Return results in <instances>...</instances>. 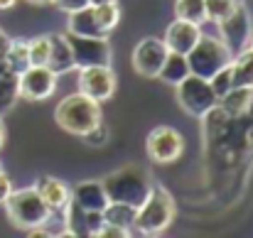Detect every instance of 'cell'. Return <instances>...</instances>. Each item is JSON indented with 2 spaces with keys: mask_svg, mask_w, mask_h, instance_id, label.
I'll return each instance as SVG.
<instances>
[{
  "mask_svg": "<svg viewBox=\"0 0 253 238\" xmlns=\"http://www.w3.org/2000/svg\"><path fill=\"white\" fill-rule=\"evenodd\" d=\"M103 189L108 194V201H121L138 209L148 199L153 189V179L148 169H143L140 164H126L103 179Z\"/></svg>",
  "mask_w": 253,
  "mask_h": 238,
  "instance_id": "1",
  "label": "cell"
},
{
  "mask_svg": "<svg viewBox=\"0 0 253 238\" xmlns=\"http://www.w3.org/2000/svg\"><path fill=\"white\" fill-rule=\"evenodd\" d=\"M2 206H5V214H7L10 224L15 229H22V231L42 229L49 221V216H52L49 206L44 204V199L37 194L35 187L12 189Z\"/></svg>",
  "mask_w": 253,
  "mask_h": 238,
  "instance_id": "2",
  "label": "cell"
},
{
  "mask_svg": "<svg viewBox=\"0 0 253 238\" xmlns=\"http://www.w3.org/2000/svg\"><path fill=\"white\" fill-rule=\"evenodd\" d=\"M54 120H57V125L64 133L82 138L96 123H101V103L84 96L82 91L72 93V96H67V98H62L57 103Z\"/></svg>",
  "mask_w": 253,
  "mask_h": 238,
  "instance_id": "3",
  "label": "cell"
},
{
  "mask_svg": "<svg viewBox=\"0 0 253 238\" xmlns=\"http://www.w3.org/2000/svg\"><path fill=\"white\" fill-rule=\"evenodd\" d=\"M172 219H174V199L169 197V192L165 187L153 184L148 199L138 206L133 229H138L145 236H155V234H163L168 229L172 224Z\"/></svg>",
  "mask_w": 253,
  "mask_h": 238,
  "instance_id": "4",
  "label": "cell"
},
{
  "mask_svg": "<svg viewBox=\"0 0 253 238\" xmlns=\"http://www.w3.org/2000/svg\"><path fill=\"white\" fill-rule=\"evenodd\" d=\"M231 59L234 54L229 52V47L219 37H207V35H202L199 42L187 52L189 74H197L202 79H211L221 67L231 64Z\"/></svg>",
  "mask_w": 253,
  "mask_h": 238,
  "instance_id": "5",
  "label": "cell"
},
{
  "mask_svg": "<svg viewBox=\"0 0 253 238\" xmlns=\"http://www.w3.org/2000/svg\"><path fill=\"white\" fill-rule=\"evenodd\" d=\"M177 103L187 116L204 118L219 106V96L214 93L209 79H202L197 74H187L177 83Z\"/></svg>",
  "mask_w": 253,
  "mask_h": 238,
  "instance_id": "6",
  "label": "cell"
},
{
  "mask_svg": "<svg viewBox=\"0 0 253 238\" xmlns=\"http://www.w3.org/2000/svg\"><path fill=\"white\" fill-rule=\"evenodd\" d=\"M67 42L72 47V57H74V67L84 69V67H111L113 52L106 37H82V35H72L64 32Z\"/></svg>",
  "mask_w": 253,
  "mask_h": 238,
  "instance_id": "7",
  "label": "cell"
},
{
  "mask_svg": "<svg viewBox=\"0 0 253 238\" xmlns=\"http://www.w3.org/2000/svg\"><path fill=\"white\" fill-rule=\"evenodd\" d=\"M216 25H219V32H221V42L229 47L231 54H239V52H244L249 47L253 32H251V17H249V10L244 7V2H239L236 10L229 17H224L221 22H216Z\"/></svg>",
  "mask_w": 253,
  "mask_h": 238,
  "instance_id": "8",
  "label": "cell"
},
{
  "mask_svg": "<svg viewBox=\"0 0 253 238\" xmlns=\"http://www.w3.org/2000/svg\"><path fill=\"white\" fill-rule=\"evenodd\" d=\"M148 155L158 164H169L182 155L184 150V138L179 135V130H174L172 125H158L155 130H150L148 140H145Z\"/></svg>",
  "mask_w": 253,
  "mask_h": 238,
  "instance_id": "9",
  "label": "cell"
},
{
  "mask_svg": "<svg viewBox=\"0 0 253 238\" xmlns=\"http://www.w3.org/2000/svg\"><path fill=\"white\" fill-rule=\"evenodd\" d=\"M57 88V74L49 67H35L30 64L17 77V93L27 101H44Z\"/></svg>",
  "mask_w": 253,
  "mask_h": 238,
  "instance_id": "10",
  "label": "cell"
},
{
  "mask_svg": "<svg viewBox=\"0 0 253 238\" xmlns=\"http://www.w3.org/2000/svg\"><path fill=\"white\" fill-rule=\"evenodd\" d=\"M168 57V47L163 40L158 37H145L135 44L133 49V69L140 74V77H148V79H155L163 69V62Z\"/></svg>",
  "mask_w": 253,
  "mask_h": 238,
  "instance_id": "11",
  "label": "cell"
},
{
  "mask_svg": "<svg viewBox=\"0 0 253 238\" xmlns=\"http://www.w3.org/2000/svg\"><path fill=\"white\" fill-rule=\"evenodd\" d=\"M79 91L93 98V101H106L116 91V74L111 67H84L79 69Z\"/></svg>",
  "mask_w": 253,
  "mask_h": 238,
  "instance_id": "12",
  "label": "cell"
},
{
  "mask_svg": "<svg viewBox=\"0 0 253 238\" xmlns=\"http://www.w3.org/2000/svg\"><path fill=\"white\" fill-rule=\"evenodd\" d=\"M62 211H64V226L69 236H98V229L103 226L101 211H86L72 199Z\"/></svg>",
  "mask_w": 253,
  "mask_h": 238,
  "instance_id": "13",
  "label": "cell"
},
{
  "mask_svg": "<svg viewBox=\"0 0 253 238\" xmlns=\"http://www.w3.org/2000/svg\"><path fill=\"white\" fill-rule=\"evenodd\" d=\"M202 37V30L199 25L194 22H187V20H174L165 27V35H163V42L168 47V52H177V54H187Z\"/></svg>",
  "mask_w": 253,
  "mask_h": 238,
  "instance_id": "14",
  "label": "cell"
},
{
  "mask_svg": "<svg viewBox=\"0 0 253 238\" xmlns=\"http://www.w3.org/2000/svg\"><path fill=\"white\" fill-rule=\"evenodd\" d=\"M35 189H37V194L44 199V204L49 206L52 214H54V211H62V209L67 206V201L72 199V189H69L62 179L49 177V174H40L37 182H35Z\"/></svg>",
  "mask_w": 253,
  "mask_h": 238,
  "instance_id": "15",
  "label": "cell"
},
{
  "mask_svg": "<svg viewBox=\"0 0 253 238\" xmlns=\"http://www.w3.org/2000/svg\"><path fill=\"white\" fill-rule=\"evenodd\" d=\"M72 201H77L86 211H103L106 204H108V194L103 189V182L86 179L72 189Z\"/></svg>",
  "mask_w": 253,
  "mask_h": 238,
  "instance_id": "16",
  "label": "cell"
},
{
  "mask_svg": "<svg viewBox=\"0 0 253 238\" xmlns=\"http://www.w3.org/2000/svg\"><path fill=\"white\" fill-rule=\"evenodd\" d=\"M47 67L62 77V74H69L74 67V57H72V47L67 42V35H52L49 37V59H47Z\"/></svg>",
  "mask_w": 253,
  "mask_h": 238,
  "instance_id": "17",
  "label": "cell"
},
{
  "mask_svg": "<svg viewBox=\"0 0 253 238\" xmlns=\"http://www.w3.org/2000/svg\"><path fill=\"white\" fill-rule=\"evenodd\" d=\"M253 103V88L251 86H234L219 98V111L229 118H241Z\"/></svg>",
  "mask_w": 253,
  "mask_h": 238,
  "instance_id": "18",
  "label": "cell"
},
{
  "mask_svg": "<svg viewBox=\"0 0 253 238\" xmlns=\"http://www.w3.org/2000/svg\"><path fill=\"white\" fill-rule=\"evenodd\" d=\"M67 32H72V35H82V37H108V35L101 30V25H98V20H96L91 5H86V7H82V10L69 12Z\"/></svg>",
  "mask_w": 253,
  "mask_h": 238,
  "instance_id": "19",
  "label": "cell"
},
{
  "mask_svg": "<svg viewBox=\"0 0 253 238\" xmlns=\"http://www.w3.org/2000/svg\"><path fill=\"white\" fill-rule=\"evenodd\" d=\"M30 40H22V37H17V40H7V44H5V49H2V54H5V62H7V69L15 74V77H20L27 67H30Z\"/></svg>",
  "mask_w": 253,
  "mask_h": 238,
  "instance_id": "20",
  "label": "cell"
},
{
  "mask_svg": "<svg viewBox=\"0 0 253 238\" xmlns=\"http://www.w3.org/2000/svg\"><path fill=\"white\" fill-rule=\"evenodd\" d=\"M189 74V64H187V54H177V52H168L163 69L158 74V79H163L169 86H177L179 81Z\"/></svg>",
  "mask_w": 253,
  "mask_h": 238,
  "instance_id": "21",
  "label": "cell"
},
{
  "mask_svg": "<svg viewBox=\"0 0 253 238\" xmlns=\"http://www.w3.org/2000/svg\"><path fill=\"white\" fill-rule=\"evenodd\" d=\"M135 214H138L135 206H128V204H121V201H108L106 209L101 211V216H103L106 224H116V226L128 229V231L135 224Z\"/></svg>",
  "mask_w": 253,
  "mask_h": 238,
  "instance_id": "22",
  "label": "cell"
},
{
  "mask_svg": "<svg viewBox=\"0 0 253 238\" xmlns=\"http://www.w3.org/2000/svg\"><path fill=\"white\" fill-rule=\"evenodd\" d=\"M231 72H234V86H251L253 88V49L251 47H246L244 52L234 54Z\"/></svg>",
  "mask_w": 253,
  "mask_h": 238,
  "instance_id": "23",
  "label": "cell"
},
{
  "mask_svg": "<svg viewBox=\"0 0 253 238\" xmlns=\"http://www.w3.org/2000/svg\"><path fill=\"white\" fill-rule=\"evenodd\" d=\"M174 15H177L179 20H187V22L202 25V22L207 20L204 0H174Z\"/></svg>",
  "mask_w": 253,
  "mask_h": 238,
  "instance_id": "24",
  "label": "cell"
},
{
  "mask_svg": "<svg viewBox=\"0 0 253 238\" xmlns=\"http://www.w3.org/2000/svg\"><path fill=\"white\" fill-rule=\"evenodd\" d=\"M91 7H93V15H96V20H98L101 30L108 35V32L118 25V20H121L118 0H116V2H106V5H91Z\"/></svg>",
  "mask_w": 253,
  "mask_h": 238,
  "instance_id": "25",
  "label": "cell"
},
{
  "mask_svg": "<svg viewBox=\"0 0 253 238\" xmlns=\"http://www.w3.org/2000/svg\"><path fill=\"white\" fill-rule=\"evenodd\" d=\"M241 0H204V12H207V20H214V22H221L224 17H229L236 5Z\"/></svg>",
  "mask_w": 253,
  "mask_h": 238,
  "instance_id": "26",
  "label": "cell"
},
{
  "mask_svg": "<svg viewBox=\"0 0 253 238\" xmlns=\"http://www.w3.org/2000/svg\"><path fill=\"white\" fill-rule=\"evenodd\" d=\"M17 77L12 79H0V116H5L15 103H17Z\"/></svg>",
  "mask_w": 253,
  "mask_h": 238,
  "instance_id": "27",
  "label": "cell"
},
{
  "mask_svg": "<svg viewBox=\"0 0 253 238\" xmlns=\"http://www.w3.org/2000/svg\"><path fill=\"white\" fill-rule=\"evenodd\" d=\"M30 64L35 67H47L49 59V37H35L30 40Z\"/></svg>",
  "mask_w": 253,
  "mask_h": 238,
  "instance_id": "28",
  "label": "cell"
},
{
  "mask_svg": "<svg viewBox=\"0 0 253 238\" xmlns=\"http://www.w3.org/2000/svg\"><path fill=\"white\" fill-rule=\"evenodd\" d=\"M209 83H211V88H214V93L221 98L226 91H231L234 88V72H231V64H226V67H221L211 79H209Z\"/></svg>",
  "mask_w": 253,
  "mask_h": 238,
  "instance_id": "29",
  "label": "cell"
},
{
  "mask_svg": "<svg viewBox=\"0 0 253 238\" xmlns=\"http://www.w3.org/2000/svg\"><path fill=\"white\" fill-rule=\"evenodd\" d=\"M82 140H84L86 145H91V148H103V145L108 143V128H106L103 120H101V123H96L86 135H82Z\"/></svg>",
  "mask_w": 253,
  "mask_h": 238,
  "instance_id": "30",
  "label": "cell"
},
{
  "mask_svg": "<svg viewBox=\"0 0 253 238\" xmlns=\"http://www.w3.org/2000/svg\"><path fill=\"white\" fill-rule=\"evenodd\" d=\"M126 236H130V231L128 229H121L116 224H106L103 221V226L98 229V238H126Z\"/></svg>",
  "mask_w": 253,
  "mask_h": 238,
  "instance_id": "31",
  "label": "cell"
},
{
  "mask_svg": "<svg viewBox=\"0 0 253 238\" xmlns=\"http://www.w3.org/2000/svg\"><path fill=\"white\" fill-rule=\"evenodd\" d=\"M59 10H64V12H74V10H82L88 5V0H52Z\"/></svg>",
  "mask_w": 253,
  "mask_h": 238,
  "instance_id": "32",
  "label": "cell"
},
{
  "mask_svg": "<svg viewBox=\"0 0 253 238\" xmlns=\"http://www.w3.org/2000/svg\"><path fill=\"white\" fill-rule=\"evenodd\" d=\"M10 192H12V182H10V177L2 172V167H0V206L5 204V199L10 197Z\"/></svg>",
  "mask_w": 253,
  "mask_h": 238,
  "instance_id": "33",
  "label": "cell"
},
{
  "mask_svg": "<svg viewBox=\"0 0 253 238\" xmlns=\"http://www.w3.org/2000/svg\"><path fill=\"white\" fill-rule=\"evenodd\" d=\"M15 74L7 69V62H5V54H2V49H0V79H12Z\"/></svg>",
  "mask_w": 253,
  "mask_h": 238,
  "instance_id": "34",
  "label": "cell"
},
{
  "mask_svg": "<svg viewBox=\"0 0 253 238\" xmlns=\"http://www.w3.org/2000/svg\"><path fill=\"white\" fill-rule=\"evenodd\" d=\"M15 2H17V0H0V12H5V10L15 7Z\"/></svg>",
  "mask_w": 253,
  "mask_h": 238,
  "instance_id": "35",
  "label": "cell"
},
{
  "mask_svg": "<svg viewBox=\"0 0 253 238\" xmlns=\"http://www.w3.org/2000/svg\"><path fill=\"white\" fill-rule=\"evenodd\" d=\"M5 145V123H2V116H0V150Z\"/></svg>",
  "mask_w": 253,
  "mask_h": 238,
  "instance_id": "36",
  "label": "cell"
},
{
  "mask_svg": "<svg viewBox=\"0 0 253 238\" xmlns=\"http://www.w3.org/2000/svg\"><path fill=\"white\" fill-rule=\"evenodd\" d=\"M7 40H10V37H7V35H5V32L0 30V49H5V44H7Z\"/></svg>",
  "mask_w": 253,
  "mask_h": 238,
  "instance_id": "37",
  "label": "cell"
},
{
  "mask_svg": "<svg viewBox=\"0 0 253 238\" xmlns=\"http://www.w3.org/2000/svg\"><path fill=\"white\" fill-rule=\"evenodd\" d=\"M106 2H116V0H88V5H106Z\"/></svg>",
  "mask_w": 253,
  "mask_h": 238,
  "instance_id": "38",
  "label": "cell"
},
{
  "mask_svg": "<svg viewBox=\"0 0 253 238\" xmlns=\"http://www.w3.org/2000/svg\"><path fill=\"white\" fill-rule=\"evenodd\" d=\"M25 2H30V5H47V2H52V0H25Z\"/></svg>",
  "mask_w": 253,
  "mask_h": 238,
  "instance_id": "39",
  "label": "cell"
},
{
  "mask_svg": "<svg viewBox=\"0 0 253 238\" xmlns=\"http://www.w3.org/2000/svg\"><path fill=\"white\" fill-rule=\"evenodd\" d=\"M249 44H251V49H253V35H251V42H249Z\"/></svg>",
  "mask_w": 253,
  "mask_h": 238,
  "instance_id": "40",
  "label": "cell"
}]
</instances>
